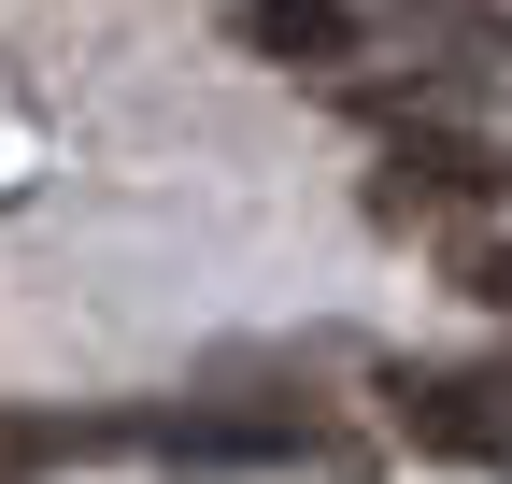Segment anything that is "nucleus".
<instances>
[{
  "label": "nucleus",
  "mask_w": 512,
  "mask_h": 484,
  "mask_svg": "<svg viewBox=\"0 0 512 484\" xmlns=\"http://www.w3.org/2000/svg\"><path fill=\"white\" fill-rule=\"evenodd\" d=\"M484 200H512V143L498 129H441V114H413L384 143V171H370L384 228H441V214H484Z\"/></svg>",
  "instance_id": "nucleus-1"
},
{
  "label": "nucleus",
  "mask_w": 512,
  "mask_h": 484,
  "mask_svg": "<svg viewBox=\"0 0 512 484\" xmlns=\"http://www.w3.org/2000/svg\"><path fill=\"white\" fill-rule=\"evenodd\" d=\"M484 399H498L484 371H427V356H399V371H384V413H399V442H413V456H456V470L512 456V413H484Z\"/></svg>",
  "instance_id": "nucleus-2"
},
{
  "label": "nucleus",
  "mask_w": 512,
  "mask_h": 484,
  "mask_svg": "<svg viewBox=\"0 0 512 484\" xmlns=\"http://www.w3.org/2000/svg\"><path fill=\"white\" fill-rule=\"evenodd\" d=\"M228 43L271 57V72H342V57L370 43L356 0H228Z\"/></svg>",
  "instance_id": "nucleus-3"
},
{
  "label": "nucleus",
  "mask_w": 512,
  "mask_h": 484,
  "mask_svg": "<svg viewBox=\"0 0 512 484\" xmlns=\"http://www.w3.org/2000/svg\"><path fill=\"white\" fill-rule=\"evenodd\" d=\"M86 442H114V428H72V413H0V484H29V470H72Z\"/></svg>",
  "instance_id": "nucleus-4"
},
{
  "label": "nucleus",
  "mask_w": 512,
  "mask_h": 484,
  "mask_svg": "<svg viewBox=\"0 0 512 484\" xmlns=\"http://www.w3.org/2000/svg\"><path fill=\"white\" fill-rule=\"evenodd\" d=\"M456 299H484V314H512V228L456 242Z\"/></svg>",
  "instance_id": "nucleus-5"
}]
</instances>
